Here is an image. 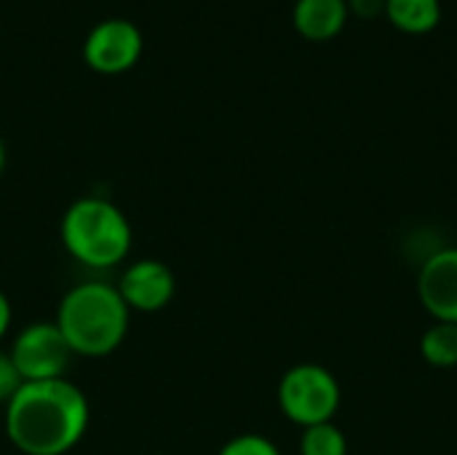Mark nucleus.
<instances>
[{"label":"nucleus","instance_id":"obj_17","mask_svg":"<svg viewBox=\"0 0 457 455\" xmlns=\"http://www.w3.org/2000/svg\"><path fill=\"white\" fill-rule=\"evenodd\" d=\"M3 169H5V145L0 139V174H3Z\"/></svg>","mask_w":457,"mask_h":455},{"label":"nucleus","instance_id":"obj_3","mask_svg":"<svg viewBox=\"0 0 457 455\" xmlns=\"http://www.w3.org/2000/svg\"><path fill=\"white\" fill-rule=\"evenodd\" d=\"M59 236L67 255L94 271L120 265L134 241L129 217L102 196H83L72 201L62 215Z\"/></svg>","mask_w":457,"mask_h":455},{"label":"nucleus","instance_id":"obj_4","mask_svg":"<svg viewBox=\"0 0 457 455\" xmlns=\"http://www.w3.org/2000/svg\"><path fill=\"white\" fill-rule=\"evenodd\" d=\"M276 397L281 413L300 429H308L316 424H329L335 418L343 392L332 370L303 362L281 375Z\"/></svg>","mask_w":457,"mask_h":455},{"label":"nucleus","instance_id":"obj_7","mask_svg":"<svg viewBox=\"0 0 457 455\" xmlns=\"http://www.w3.org/2000/svg\"><path fill=\"white\" fill-rule=\"evenodd\" d=\"M115 290L123 298V303L129 306V311L155 314V311H163L174 300L177 276L163 260L142 257L123 268Z\"/></svg>","mask_w":457,"mask_h":455},{"label":"nucleus","instance_id":"obj_11","mask_svg":"<svg viewBox=\"0 0 457 455\" xmlns=\"http://www.w3.org/2000/svg\"><path fill=\"white\" fill-rule=\"evenodd\" d=\"M420 354L431 367L453 370L457 367V324L436 322L420 338Z\"/></svg>","mask_w":457,"mask_h":455},{"label":"nucleus","instance_id":"obj_16","mask_svg":"<svg viewBox=\"0 0 457 455\" xmlns=\"http://www.w3.org/2000/svg\"><path fill=\"white\" fill-rule=\"evenodd\" d=\"M11 319H13L11 300H8V295L0 290V341L5 338V333H8V327H11Z\"/></svg>","mask_w":457,"mask_h":455},{"label":"nucleus","instance_id":"obj_2","mask_svg":"<svg viewBox=\"0 0 457 455\" xmlns=\"http://www.w3.org/2000/svg\"><path fill=\"white\" fill-rule=\"evenodd\" d=\"M129 306L107 282H83L72 287L56 308V327L72 357L99 359L112 354L129 335Z\"/></svg>","mask_w":457,"mask_h":455},{"label":"nucleus","instance_id":"obj_5","mask_svg":"<svg viewBox=\"0 0 457 455\" xmlns=\"http://www.w3.org/2000/svg\"><path fill=\"white\" fill-rule=\"evenodd\" d=\"M24 383L64 378L72 351L56 322H29L8 349Z\"/></svg>","mask_w":457,"mask_h":455},{"label":"nucleus","instance_id":"obj_6","mask_svg":"<svg viewBox=\"0 0 457 455\" xmlns=\"http://www.w3.org/2000/svg\"><path fill=\"white\" fill-rule=\"evenodd\" d=\"M142 32L129 19L99 21L83 43V59L102 75H118L131 70L142 56Z\"/></svg>","mask_w":457,"mask_h":455},{"label":"nucleus","instance_id":"obj_8","mask_svg":"<svg viewBox=\"0 0 457 455\" xmlns=\"http://www.w3.org/2000/svg\"><path fill=\"white\" fill-rule=\"evenodd\" d=\"M418 298L434 322L457 324V247H445L423 257Z\"/></svg>","mask_w":457,"mask_h":455},{"label":"nucleus","instance_id":"obj_13","mask_svg":"<svg viewBox=\"0 0 457 455\" xmlns=\"http://www.w3.org/2000/svg\"><path fill=\"white\" fill-rule=\"evenodd\" d=\"M217 455H281L278 448L262 434H238L222 445Z\"/></svg>","mask_w":457,"mask_h":455},{"label":"nucleus","instance_id":"obj_10","mask_svg":"<svg viewBox=\"0 0 457 455\" xmlns=\"http://www.w3.org/2000/svg\"><path fill=\"white\" fill-rule=\"evenodd\" d=\"M386 16L404 32H428L442 19L439 0H386Z\"/></svg>","mask_w":457,"mask_h":455},{"label":"nucleus","instance_id":"obj_14","mask_svg":"<svg viewBox=\"0 0 457 455\" xmlns=\"http://www.w3.org/2000/svg\"><path fill=\"white\" fill-rule=\"evenodd\" d=\"M21 383L24 381H21V375H19L13 359H11V354L0 351V405L3 408L13 400V394L21 389Z\"/></svg>","mask_w":457,"mask_h":455},{"label":"nucleus","instance_id":"obj_12","mask_svg":"<svg viewBox=\"0 0 457 455\" xmlns=\"http://www.w3.org/2000/svg\"><path fill=\"white\" fill-rule=\"evenodd\" d=\"M300 455H348V440L340 426L316 424L303 429L300 434Z\"/></svg>","mask_w":457,"mask_h":455},{"label":"nucleus","instance_id":"obj_9","mask_svg":"<svg viewBox=\"0 0 457 455\" xmlns=\"http://www.w3.org/2000/svg\"><path fill=\"white\" fill-rule=\"evenodd\" d=\"M292 19L303 38L329 40L345 27L348 3L345 0H297Z\"/></svg>","mask_w":457,"mask_h":455},{"label":"nucleus","instance_id":"obj_1","mask_svg":"<svg viewBox=\"0 0 457 455\" xmlns=\"http://www.w3.org/2000/svg\"><path fill=\"white\" fill-rule=\"evenodd\" d=\"M88 418V400L72 381H35L5 405V434L21 455H67L86 437Z\"/></svg>","mask_w":457,"mask_h":455},{"label":"nucleus","instance_id":"obj_15","mask_svg":"<svg viewBox=\"0 0 457 455\" xmlns=\"http://www.w3.org/2000/svg\"><path fill=\"white\" fill-rule=\"evenodd\" d=\"M345 3H348V13L353 11L361 19H375L386 13V0H345Z\"/></svg>","mask_w":457,"mask_h":455}]
</instances>
